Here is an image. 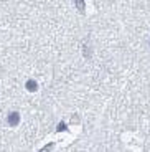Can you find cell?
Segmentation results:
<instances>
[{"mask_svg":"<svg viewBox=\"0 0 150 152\" xmlns=\"http://www.w3.org/2000/svg\"><path fill=\"white\" fill-rule=\"evenodd\" d=\"M7 121H8V124H10V126H17V124L20 122V114L17 113V111H13V113L8 114V119H7Z\"/></svg>","mask_w":150,"mask_h":152,"instance_id":"6da1fadb","label":"cell"},{"mask_svg":"<svg viewBox=\"0 0 150 152\" xmlns=\"http://www.w3.org/2000/svg\"><path fill=\"white\" fill-rule=\"evenodd\" d=\"M25 88L28 89V91L33 93V91H36V89H38V83H36L35 80H28V81L25 83Z\"/></svg>","mask_w":150,"mask_h":152,"instance_id":"7a4b0ae2","label":"cell"},{"mask_svg":"<svg viewBox=\"0 0 150 152\" xmlns=\"http://www.w3.org/2000/svg\"><path fill=\"white\" fill-rule=\"evenodd\" d=\"M53 145H55V142H50V144H48V145H45V147H43L40 152H50V151L53 149Z\"/></svg>","mask_w":150,"mask_h":152,"instance_id":"3957f363","label":"cell"},{"mask_svg":"<svg viewBox=\"0 0 150 152\" xmlns=\"http://www.w3.org/2000/svg\"><path fill=\"white\" fill-rule=\"evenodd\" d=\"M74 5H76V7H78L81 12L84 10V2H74Z\"/></svg>","mask_w":150,"mask_h":152,"instance_id":"277c9868","label":"cell"},{"mask_svg":"<svg viewBox=\"0 0 150 152\" xmlns=\"http://www.w3.org/2000/svg\"><path fill=\"white\" fill-rule=\"evenodd\" d=\"M66 129V124H64V122H60V124H58V131H64Z\"/></svg>","mask_w":150,"mask_h":152,"instance_id":"5b68a950","label":"cell"},{"mask_svg":"<svg viewBox=\"0 0 150 152\" xmlns=\"http://www.w3.org/2000/svg\"><path fill=\"white\" fill-rule=\"evenodd\" d=\"M149 43H150V42H149Z\"/></svg>","mask_w":150,"mask_h":152,"instance_id":"8992f818","label":"cell"}]
</instances>
